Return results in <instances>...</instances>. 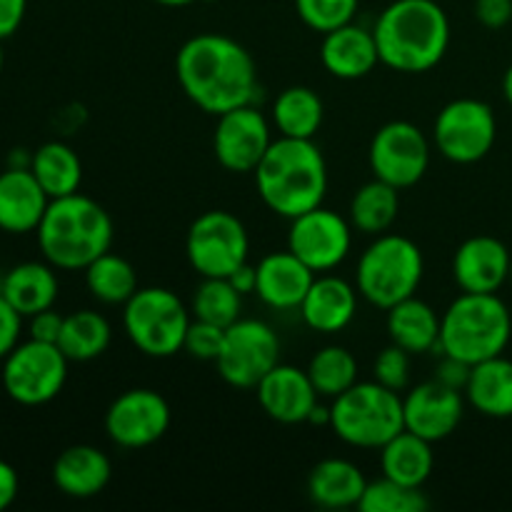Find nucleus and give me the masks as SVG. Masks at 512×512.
<instances>
[{
    "mask_svg": "<svg viewBox=\"0 0 512 512\" xmlns=\"http://www.w3.org/2000/svg\"><path fill=\"white\" fill-rule=\"evenodd\" d=\"M175 78L190 103L215 118L250 105L258 93L253 55L223 33H200L185 40L175 55Z\"/></svg>",
    "mask_w": 512,
    "mask_h": 512,
    "instance_id": "nucleus-1",
    "label": "nucleus"
},
{
    "mask_svg": "<svg viewBox=\"0 0 512 512\" xmlns=\"http://www.w3.org/2000/svg\"><path fill=\"white\" fill-rule=\"evenodd\" d=\"M380 63L398 73L433 70L450 48L448 13L435 0H393L373 25Z\"/></svg>",
    "mask_w": 512,
    "mask_h": 512,
    "instance_id": "nucleus-2",
    "label": "nucleus"
},
{
    "mask_svg": "<svg viewBox=\"0 0 512 512\" xmlns=\"http://www.w3.org/2000/svg\"><path fill=\"white\" fill-rule=\"evenodd\" d=\"M253 175L265 208L285 220L320 208L328 193V163L315 140L278 135Z\"/></svg>",
    "mask_w": 512,
    "mask_h": 512,
    "instance_id": "nucleus-3",
    "label": "nucleus"
},
{
    "mask_svg": "<svg viewBox=\"0 0 512 512\" xmlns=\"http://www.w3.org/2000/svg\"><path fill=\"white\" fill-rule=\"evenodd\" d=\"M43 260L58 270H85L113 245V218L98 200L78 190L50 200L38 230Z\"/></svg>",
    "mask_w": 512,
    "mask_h": 512,
    "instance_id": "nucleus-4",
    "label": "nucleus"
},
{
    "mask_svg": "<svg viewBox=\"0 0 512 512\" xmlns=\"http://www.w3.org/2000/svg\"><path fill=\"white\" fill-rule=\"evenodd\" d=\"M512 338V315L498 293H463L440 315V355L478 365L503 355Z\"/></svg>",
    "mask_w": 512,
    "mask_h": 512,
    "instance_id": "nucleus-5",
    "label": "nucleus"
},
{
    "mask_svg": "<svg viewBox=\"0 0 512 512\" xmlns=\"http://www.w3.org/2000/svg\"><path fill=\"white\" fill-rule=\"evenodd\" d=\"M425 275L423 250L398 233L375 235L358 260L355 288L360 298L380 310L413 298Z\"/></svg>",
    "mask_w": 512,
    "mask_h": 512,
    "instance_id": "nucleus-6",
    "label": "nucleus"
},
{
    "mask_svg": "<svg viewBox=\"0 0 512 512\" xmlns=\"http://www.w3.org/2000/svg\"><path fill=\"white\" fill-rule=\"evenodd\" d=\"M330 430L350 448L380 450L405 430L403 398L375 383H355L330 405Z\"/></svg>",
    "mask_w": 512,
    "mask_h": 512,
    "instance_id": "nucleus-7",
    "label": "nucleus"
},
{
    "mask_svg": "<svg viewBox=\"0 0 512 512\" xmlns=\"http://www.w3.org/2000/svg\"><path fill=\"white\" fill-rule=\"evenodd\" d=\"M190 323V310L168 288H138L123 305L125 335L148 358H173L180 353Z\"/></svg>",
    "mask_w": 512,
    "mask_h": 512,
    "instance_id": "nucleus-8",
    "label": "nucleus"
},
{
    "mask_svg": "<svg viewBox=\"0 0 512 512\" xmlns=\"http://www.w3.org/2000/svg\"><path fill=\"white\" fill-rule=\"evenodd\" d=\"M68 363L55 343L28 338L18 343L3 360V390L18 405H45L60 395L68 380Z\"/></svg>",
    "mask_w": 512,
    "mask_h": 512,
    "instance_id": "nucleus-9",
    "label": "nucleus"
},
{
    "mask_svg": "<svg viewBox=\"0 0 512 512\" xmlns=\"http://www.w3.org/2000/svg\"><path fill=\"white\" fill-rule=\"evenodd\" d=\"M248 253V230L238 215L208 210L190 223L185 255L200 278H228L233 270L248 263Z\"/></svg>",
    "mask_w": 512,
    "mask_h": 512,
    "instance_id": "nucleus-10",
    "label": "nucleus"
},
{
    "mask_svg": "<svg viewBox=\"0 0 512 512\" xmlns=\"http://www.w3.org/2000/svg\"><path fill=\"white\" fill-rule=\"evenodd\" d=\"M498 140V118L485 100H450L433 125V143L445 160L473 165L488 158Z\"/></svg>",
    "mask_w": 512,
    "mask_h": 512,
    "instance_id": "nucleus-11",
    "label": "nucleus"
},
{
    "mask_svg": "<svg viewBox=\"0 0 512 512\" xmlns=\"http://www.w3.org/2000/svg\"><path fill=\"white\" fill-rule=\"evenodd\" d=\"M278 363L280 338L268 323L240 318L230 328H225V343L215 365H218L220 378L228 385L255 390Z\"/></svg>",
    "mask_w": 512,
    "mask_h": 512,
    "instance_id": "nucleus-12",
    "label": "nucleus"
},
{
    "mask_svg": "<svg viewBox=\"0 0 512 512\" xmlns=\"http://www.w3.org/2000/svg\"><path fill=\"white\" fill-rule=\"evenodd\" d=\"M373 178L405 190L418 185L430 168V140L408 120H390L373 135L368 148Z\"/></svg>",
    "mask_w": 512,
    "mask_h": 512,
    "instance_id": "nucleus-13",
    "label": "nucleus"
},
{
    "mask_svg": "<svg viewBox=\"0 0 512 512\" xmlns=\"http://www.w3.org/2000/svg\"><path fill=\"white\" fill-rule=\"evenodd\" d=\"M353 248V225L328 208H313L290 220L288 250L315 275L330 273L348 260Z\"/></svg>",
    "mask_w": 512,
    "mask_h": 512,
    "instance_id": "nucleus-14",
    "label": "nucleus"
},
{
    "mask_svg": "<svg viewBox=\"0 0 512 512\" xmlns=\"http://www.w3.org/2000/svg\"><path fill=\"white\" fill-rule=\"evenodd\" d=\"M170 428V405L158 390L133 388L110 403L105 435L118 448L140 450L158 443Z\"/></svg>",
    "mask_w": 512,
    "mask_h": 512,
    "instance_id": "nucleus-15",
    "label": "nucleus"
},
{
    "mask_svg": "<svg viewBox=\"0 0 512 512\" xmlns=\"http://www.w3.org/2000/svg\"><path fill=\"white\" fill-rule=\"evenodd\" d=\"M270 145L273 123L258 108H253V103L218 115L213 130V153L228 173H255Z\"/></svg>",
    "mask_w": 512,
    "mask_h": 512,
    "instance_id": "nucleus-16",
    "label": "nucleus"
},
{
    "mask_svg": "<svg viewBox=\"0 0 512 512\" xmlns=\"http://www.w3.org/2000/svg\"><path fill=\"white\" fill-rule=\"evenodd\" d=\"M465 415V393L455 390L440 380H428L418 385L403 398V418L405 430L440 443L450 438L463 423Z\"/></svg>",
    "mask_w": 512,
    "mask_h": 512,
    "instance_id": "nucleus-17",
    "label": "nucleus"
},
{
    "mask_svg": "<svg viewBox=\"0 0 512 512\" xmlns=\"http://www.w3.org/2000/svg\"><path fill=\"white\" fill-rule=\"evenodd\" d=\"M258 403L270 420L283 425L308 423L310 413L318 405V390L308 370L278 363L255 388Z\"/></svg>",
    "mask_w": 512,
    "mask_h": 512,
    "instance_id": "nucleus-18",
    "label": "nucleus"
},
{
    "mask_svg": "<svg viewBox=\"0 0 512 512\" xmlns=\"http://www.w3.org/2000/svg\"><path fill=\"white\" fill-rule=\"evenodd\" d=\"M512 253L493 235H473L453 255V278L463 293H498L510 278Z\"/></svg>",
    "mask_w": 512,
    "mask_h": 512,
    "instance_id": "nucleus-19",
    "label": "nucleus"
},
{
    "mask_svg": "<svg viewBox=\"0 0 512 512\" xmlns=\"http://www.w3.org/2000/svg\"><path fill=\"white\" fill-rule=\"evenodd\" d=\"M50 205V195L30 168H5L0 173V230L10 235L35 233Z\"/></svg>",
    "mask_w": 512,
    "mask_h": 512,
    "instance_id": "nucleus-20",
    "label": "nucleus"
},
{
    "mask_svg": "<svg viewBox=\"0 0 512 512\" xmlns=\"http://www.w3.org/2000/svg\"><path fill=\"white\" fill-rule=\"evenodd\" d=\"M358 288L338 275H315L308 295L300 303V318L315 333H340L348 328L358 313Z\"/></svg>",
    "mask_w": 512,
    "mask_h": 512,
    "instance_id": "nucleus-21",
    "label": "nucleus"
},
{
    "mask_svg": "<svg viewBox=\"0 0 512 512\" xmlns=\"http://www.w3.org/2000/svg\"><path fill=\"white\" fill-rule=\"evenodd\" d=\"M320 63L338 80H360L370 75L380 63L373 30L345 23L325 33L320 43Z\"/></svg>",
    "mask_w": 512,
    "mask_h": 512,
    "instance_id": "nucleus-22",
    "label": "nucleus"
},
{
    "mask_svg": "<svg viewBox=\"0 0 512 512\" xmlns=\"http://www.w3.org/2000/svg\"><path fill=\"white\" fill-rule=\"evenodd\" d=\"M255 268H258L255 295L273 310H298L315 280L313 270L290 250L265 255Z\"/></svg>",
    "mask_w": 512,
    "mask_h": 512,
    "instance_id": "nucleus-23",
    "label": "nucleus"
},
{
    "mask_svg": "<svg viewBox=\"0 0 512 512\" xmlns=\"http://www.w3.org/2000/svg\"><path fill=\"white\" fill-rule=\"evenodd\" d=\"M113 475V463L95 445H70L55 458L53 483L63 495L88 500L103 493Z\"/></svg>",
    "mask_w": 512,
    "mask_h": 512,
    "instance_id": "nucleus-24",
    "label": "nucleus"
},
{
    "mask_svg": "<svg viewBox=\"0 0 512 512\" xmlns=\"http://www.w3.org/2000/svg\"><path fill=\"white\" fill-rule=\"evenodd\" d=\"M55 270L58 268H53L48 260L43 263L28 260V263L13 265L0 283V293L23 318H30L40 310L53 308L58 300L60 283Z\"/></svg>",
    "mask_w": 512,
    "mask_h": 512,
    "instance_id": "nucleus-25",
    "label": "nucleus"
},
{
    "mask_svg": "<svg viewBox=\"0 0 512 512\" xmlns=\"http://www.w3.org/2000/svg\"><path fill=\"white\" fill-rule=\"evenodd\" d=\"M368 480L363 470L343 458L320 460L308 475V498L325 510L358 508Z\"/></svg>",
    "mask_w": 512,
    "mask_h": 512,
    "instance_id": "nucleus-26",
    "label": "nucleus"
},
{
    "mask_svg": "<svg viewBox=\"0 0 512 512\" xmlns=\"http://www.w3.org/2000/svg\"><path fill=\"white\" fill-rule=\"evenodd\" d=\"M465 400L485 418H512V360L495 355L473 365Z\"/></svg>",
    "mask_w": 512,
    "mask_h": 512,
    "instance_id": "nucleus-27",
    "label": "nucleus"
},
{
    "mask_svg": "<svg viewBox=\"0 0 512 512\" xmlns=\"http://www.w3.org/2000/svg\"><path fill=\"white\" fill-rule=\"evenodd\" d=\"M388 313V335L390 343L400 345L410 355L430 353L440 348V315L433 305L420 298H408L403 303L393 305Z\"/></svg>",
    "mask_w": 512,
    "mask_h": 512,
    "instance_id": "nucleus-28",
    "label": "nucleus"
},
{
    "mask_svg": "<svg viewBox=\"0 0 512 512\" xmlns=\"http://www.w3.org/2000/svg\"><path fill=\"white\" fill-rule=\"evenodd\" d=\"M380 468L385 478L395 483L423 488L435 468L433 443L410 430H403L380 448Z\"/></svg>",
    "mask_w": 512,
    "mask_h": 512,
    "instance_id": "nucleus-29",
    "label": "nucleus"
},
{
    "mask_svg": "<svg viewBox=\"0 0 512 512\" xmlns=\"http://www.w3.org/2000/svg\"><path fill=\"white\" fill-rule=\"evenodd\" d=\"M325 118V105L320 95L308 85H290L275 98L270 110V123L283 138L315 140Z\"/></svg>",
    "mask_w": 512,
    "mask_h": 512,
    "instance_id": "nucleus-30",
    "label": "nucleus"
},
{
    "mask_svg": "<svg viewBox=\"0 0 512 512\" xmlns=\"http://www.w3.org/2000/svg\"><path fill=\"white\" fill-rule=\"evenodd\" d=\"M30 170L43 185L45 193L50 195V200L78 193L80 183H83V163H80L78 153L60 140L40 145L30 158Z\"/></svg>",
    "mask_w": 512,
    "mask_h": 512,
    "instance_id": "nucleus-31",
    "label": "nucleus"
},
{
    "mask_svg": "<svg viewBox=\"0 0 512 512\" xmlns=\"http://www.w3.org/2000/svg\"><path fill=\"white\" fill-rule=\"evenodd\" d=\"M110 340H113V330L105 315L95 310H75L65 315L58 348L70 363H90L110 348Z\"/></svg>",
    "mask_w": 512,
    "mask_h": 512,
    "instance_id": "nucleus-32",
    "label": "nucleus"
},
{
    "mask_svg": "<svg viewBox=\"0 0 512 512\" xmlns=\"http://www.w3.org/2000/svg\"><path fill=\"white\" fill-rule=\"evenodd\" d=\"M400 213V190L373 178L350 200V225L365 235H383Z\"/></svg>",
    "mask_w": 512,
    "mask_h": 512,
    "instance_id": "nucleus-33",
    "label": "nucleus"
},
{
    "mask_svg": "<svg viewBox=\"0 0 512 512\" xmlns=\"http://www.w3.org/2000/svg\"><path fill=\"white\" fill-rule=\"evenodd\" d=\"M83 273L88 293L103 305H125L138 293V273L130 260L110 250L95 258Z\"/></svg>",
    "mask_w": 512,
    "mask_h": 512,
    "instance_id": "nucleus-34",
    "label": "nucleus"
},
{
    "mask_svg": "<svg viewBox=\"0 0 512 512\" xmlns=\"http://www.w3.org/2000/svg\"><path fill=\"white\" fill-rule=\"evenodd\" d=\"M308 375L320 398H338L358 383V360L343 345H325L310 358Z\"/></svg>",
    "mask_w": 512,
    "mask_h": 512,
    "instance_id": "nucleus-35",
    "label": "nucleus"
},
{
    "mask_svg": "<svg viewBox=\"0 0 512 512\" xmlns=\"http://www.w3.org/2000/svg\"><path fill=\"white\" fill-rule=\"evenodd\" d=\"M243 310V295L233 288L228 278H203V283L195 288L190 313L193 318L213 323L218 328H230L235 320H240Z\"/></svg>",
    "mask_w": 512,
    "mask_h": 512,
    "instance_id": "nucleus-36",
    "label": "nucleus"
},
{
    "mask_svg": "<svg viewBox=\"0 0 512 512\" xmlns=\"http://www.w3.org/2000/svg\"><path fill=\"white\" fill-rule=\"evenodd\" d=\"M430 500L425 498L423 488L395 483L390 478H380L368 483L363 500L358 503L360 512H425Z\"/></svg>",
    "mask_w": 512,
    "mask_h": 512,
    "instance_id": "nucleus-37",
    "label": "nucleus"
},
{
    "mask_svg": "<svg viewBox=\"0 0 512 512\" xmlns=\"http://www.w3.org/2000/svg\"><path fill=\"white\" fill-rule=\"evenodd\" d=\"M358 5L360 0H295L298 18L320 35L353 23Z\"/></svg>",
    "mask_w": 512,
    "mask_h": 512,
    "instance_id": "nucleus-38",
    "label": "nucleus"
},
{
    "mask_svg": "<svg viewBox=\"0 0 512 512\" xmlns=\"http://www.w3.org/2000/svg\"><path fill=\"white\" fill-rule=\"evenodd\" d=\"M373 380L385 388L403 393L410 385V353L400 345L390 343L378 353L373 363Z\"/></svg>",
    "mask_w": 512,
    "mask_h": 512,
    "instance_id": "nucleus-39",
    "label": "nucleus"
},
{
    "mask_svg": "<svg viewBox=\"0 0 512 512\" xmlns=\"http://www.w3.org/2000/svg\"><path fill=\"white\" fill-rule=\"evenodd\" d=\"M225 343V328H218L213 323H205V320L195 318L190 323L188 333H185L183 350L195 360H203V363H215L223 350Z\"/></svg>",
    "mask_w": 512,
    "mask_h": 512,
    "instance_id": "nucleus-40",
    "label": "nucleus"
},
{
    "mask_svg": "<svg viewBox=\"0 0 512 512\" xmlns=\"http://www.w3.org/2000/svg\"><path fill=\"white\" fill-rule=\"evenodd\" d=\"M20 333H23V315L0 293V360L8 358L10 350L20 343Z\"/></svg>",
    "mask_w": 512,
    "mask_h": 512,
    "instance_id": "nucleus-41",
    "label": "nucleus"
},
{
    "mask_svg": "<svg viewBox=\"0 0 512 512\" xmlns=\"http://www.w3.org/2000/svg\"><path fill=\"white\" fill-rule=\"evenodd\" d=\"M63 323H65V315L55 313L53 308L40 310V313L30 315V318H28L30 338L40 340V343H55V345H58Z\"/></svg>",
    "mask_w": 512,
    "mask_h": 512,
    "instance_id": "nucleus-42",
    "label": "nucleus"
},
{
    "mask_svg": "<svg viewBox=\"0 0 512 512\" xmlns=\"http://www.w3.org/2000/svg\"><path fill=\"white\" fill-rule=\"evenodd\" d=\"M475 18L483 28L500 30L512 20V0H475Z\"/></svg>",
    "mask_w": 512,
    "mask_h": 512,
    "instance_id": "nucleus-43",
    "label": "nucleus"
},
{
    "mask_svg": "<svg viewBox=\"0 0 512 512\" xmlns=\"http://www.w3.org/2000/svg\"><path fill=\"white\" fill-rule=\"evenodd\" d=\"M470 370H473V365L465 363V360L450 358V355H440V365L438 370H435V380H440V383L450 385V388L455 390H463L465 393V385H468L470 380Z\"/></svg>",
    "mask_w": 512,
    "mask_h": 512,
    "instance_id": "nucleus-44",
    "label": "nucleus"
},
{
    "mask_svg": "<svg viewBox=\"0 0 512 512\" xmlns=\"http://www.w3.org/2000/svg\"><path fill=\"white\" fill-rule=\"evenodd\" d=\"M28 13V0H0V43L18 33Z\"/></svg>",
    "mask_w": 512,
    "mask_h": 512,
    "instance_id": "nucleus-45",
    "label": "nucleus"
},
{
    "mask_svg": "<svg viewBox=\"0 0 512 512\" xmlns=\"http://www.w3.org/2000/svg\"><path fill=\"white\" fill-rule=\"evenodd\" d=\"M18 490H20V480L18 473L10 463L0 460V510L10 508L18 498Z\"/></svg>",
    "mask_w": 512,
    "mask_h": 512,
    "instance_id": "nucleus-46",
    "label": "nucleus"
},
{
    "mask_svg": "<svg viewBox=\"0 0 512 512\" xmlns=\"http://www.w3.org/2000/svg\"><path fill=\"white\" fill-rule=\"evenodd\" d=\"M228 280L243 298L245 295H253L255 288H258V268L250 263H243L238 270H233V273L228 275Z\"/></svg>",
    "mask_w": 512,
    "mask_h": 512,
    "instance_id": "nucleus-47",
    "label": "nucleus"
},
{
    "mask_svg": "<svg viewBox=\"0 0 512 512\" xmlns=\"http://www.w3.org/2000/svg\"><path fill=\"white\" fill-rule=\"evenodd\" d=\"M330 420H333V413H330V408H325V405H315L313 413H310L308 423L310 425H325V428H330Z\"/></svg>",
    "mask_w": 512,
    "mask_h": 512,
    "instance_id": "nucleus-48",
    "label": "nucleus"
},
{
    "mask_svg": "<svg viewBox=\"0 0 512 512\" xmlns=\"http://www.w3.org/2000/svg\"><path fill=\"white\" fill-rule=\"evenodd\" d=\"M503 95H505V100H508L510 108H512V65L508 70H505V75H503Z\"/></svg>",
    "mask_w": 512,
    "mask_h": 512,
    "instance_id": "nucleus-49",
    "label": "nucleus"
},
{
    "mask_svg": "<svg viewBox=\"0 0 512 512\" xmlns=\"http://www.w3.org/2000/svg\"><path fill=\"white\" fill-rule=\"evenodd\" d=\"M158 5H165V8H185V5L195 3V0H155Z\"/></svg>",
    "mask_w": 512,
    "mask_h": 512,
    "instance_id": "nucleus-50",
    "label": "nucleus"
},
{
    "mask_svg": "<svg viewBox=\"0 0 512 512\" xmlns=\"http://www.w3.org/2000/svg\"><path fill=\"white\" fill-rule=\"evenodd\" d=\"M3 63H5V55H3V48H0V73H3Z\"/></svg>",
    "mask_w": 512,
    "mask_h": 512,
    "instance_id": "nucleus-51",
    "label": "nucleus"
},
{
    "mask_svg": "<svg viewBox=\"0 0 512 512\" xmlns=\"http://www.w3.org/2000/svg\"><path fill=\"white\" fill-rule=\"evenodd\" d=\"M508 283L512 285V260H510V278H508Z\"/></svg>",
    "mask_w": 512,
    "mask_h": 512,
    "instance_id": "nucleus-52",
    "label": "nucleus"
},
{
    "mask_svg": "<svg viewBox=\"0 0 512 512\" xmlns=\"http://www.w3.org/2000/svg\"><path fill=\"white\" fill-rule=\"evenodd\" d=\"M205 3H215V0H205Z\"/></svg>",
    "mask_w": 512,
    "mask_h": 512,
    "instance_id": "nucleus-53",
    "label": "nucleus"
}]
</instances>
